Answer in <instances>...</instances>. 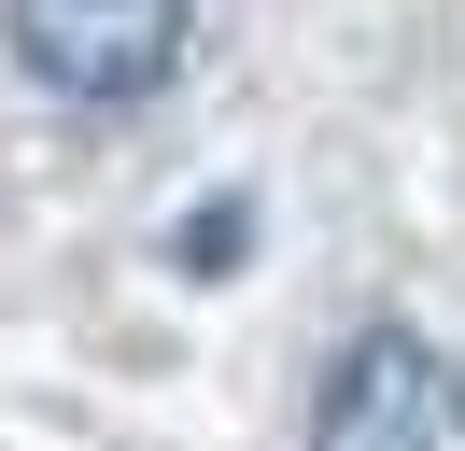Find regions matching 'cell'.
Masks as SVG:
<instances>
[{
  "mask_svg": "<svg viewBox=\"0 0 465 451\" xmlns=\"http://www.w3.org/2000/svg\"><path fill=\"white\" fill-rule=\"evenodd\" d=\"M0 15H15L29 85H57V99H85V113H127V99H155V85L183 71L198 0H0Z\"/></svg>",
  "mask_w": 465,
  "mask_h": 451,
  "instance_id": "1",
  "label": "cell"
},
{
  "mask_svg": "<svg viewBox=\"0 0 465 451\" xmlns=\"http://www.w3.org/2000/svg\"><path fill=\"white\" fill-rule=\"evenodd\" d=\"M311 451H465V366L409 325H367L311 395Z\"/></svg>",
  "mask_w": 465,
  "mask_h": 451,
  "instance_id": "2",
  "label": "cell"
}]
</instances>
